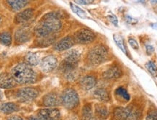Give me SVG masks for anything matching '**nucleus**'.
Instances as JSON below:
<instances>
[{"label": "nucleus", "mask_w": 157, "mask_h": 120, "mask_svg": "<svg viewBox=\"0 0 157 120\" xmlns=\"http://www.w3.org/2000/svg\"><path fill=\"white\" fill-rule=\"evenodd\" d=\"M61 16L58 13H50L46 14L39 21L35 28V33L38 37L45 38L52 33L58 32L61 29Z\"/></svg>", "instance_id": "f257e3e1"}, {"label": "nucleus", "mask_w": 157, "mask_h": 120, "mask_svg": "<svg viewBox=\"0 0 157 120\" xmlns=\"http://www.w3.org/2000/svg\"><path fill=\"white\" fill-rule=\"evenodd\" d=\"M11 75L17 83L21 85L32 84L36 80V72L25 63H20L13 68Z\"/></svg>", "instance_id": "f03ea898"}, {"label": "nucleus", "mask_w": 157, "mask_h": 120, "mask_svg": "<svg viewBox=\"0 0 157 120\" xmlns=\"http://www.w3.org/2000/svg\"><path fill=\"white\" fill-rule=\"evenodd\" d=\"M108 50L104 46L98 45L94 46L88 53L87 59L89 62L94 65H98L106 60Z\"/></svg>", "instance_id": "7ed1b4c3"}, {"label": "nucleus", "mask_w": 157, "mask_h": 120, "mask_svg": "<svg viewBox=\"0 0 157 120\" xmlns=\"http://www.w3.org/2000/svg\"><path fill=\"white\" fill-rule=\"evenodd\" d=\"M61 104L66 109H73L79 104V97L76 90L71 88H68L63 92L61 97Z\"/></svg>", "instance_id": "20e7f679"}, {"label": "nucleus", "mask_w": 157, "mask_h": 120, "mask_svg": "<svg viewBox=\"0 0 157 120\" xmlns=\"http://www.w3.org/2000/svg\"><path fill=\"white\" fill-rule=\"evenodd\" d=\"M39 95V91L34 88H23L19 89L15 94L17 101L23 103L32 101Z\"/></svg>", "instance_id": "39448f33"}, {"label": "nucleus", "mask_w": 157, "mask_h": 120, "mask_svg": "<svg viewBox=\"0 0 157 120\" xmlns=\"http://www.w3.org/2000/svg\"><path fill=\"white\" fill-rule=\"evenodd\" d=\"M95 38V34L89 29H80L74 33V39L79 44H90Z\"/></svg>", "instance_id": "423d86ee"}, {"label": "nucleus", "mask_w": 157, "mask_h": 120, "mask_svg": "<svg viewBox=\"0 0 157 120\" xmlns=\"http://www.w3.org/2000/svg\"><path fill=\"white\" fill-rule=\"evenodd\" d=\"M38 117L41 120H59L60 112L58 109L48 108L41 109L38 113Z\"/></svg>", "instance_id": "0eeeda50"}, {"label": "nucleus", "mask_w": 157, "mask_h": 120, "mask_svg": "<svg viewBox=\"0 0 157 120\" xmlns=\"http://www.w3.org/2000/svg\"><path fill=\"white\" fill-rule=\"evenodd\" d=\"M58 64V60L53 55H49L43 58L40 62V67L42 71L50 72L54 70Z\"/></svg>", "instance_id": "6e6552de"}, {"label": "nucleus", "mask_w": 157, "mask_h": 120, "mask_svg": "<svg viewBox=\"0 0 157 120\" xmlns=\"http://www.w3.org/2000/svg\"><path fill=\"white\" fill-rule=\"evenodd\" d=\"M16 83L17 82L12 77L11 74L7 72H2L0 74V88L4 89H10L14 88L16 85Z\"/></svg>", "instance_id": "1a4fd4ad"}, {"label": "nucleus", "mask_w": 157, "mask_h": 120, "mask_svg": "<svg viewBox=\"0 0 157 120\" xmlns=\"http://www.w3.org/2000/svg\"><path fill=\"white\" fill-rule=\"evenodd\" d=\"M74 39L71 36H66L56 43L54 49L58 52H63L71 48L74 45Z\"/></svg>", "instance_id": "9d476101"}, {"label": "nucleus", "mask_w": 157, "mask_h": 120, "mask_svg": "<svg viewBox=\"0 0 157 120\" xmlns=\"http://www.w3.org/2000/svg\"><path fill=\"white\" fill-rule=\"evenodd\" d=\"M43 103L46 107H57L61 104V98L59 97L58 94L50 93L44 96V99H43Z\"/></svg>", "instance_id": "9b49d317"}, {"label": "nucleus", "mask_w": 157, "mask_h": 120, "mask_svg": "<svg viewBox=\"0 0 157 120\" xmlns=\"http://www.w3.org/2000/svg\"><path fill=\"white\" fill-rule=\"evenodd\" d=\"M31 36V33L30 30L29 29L24 28H20L15 32V41L17 44H21L25 43L26 41H28L30 39Z\"/></svg>", "instance_id": "f8f14e48"}, {"label": "nucleus", "mask_w": 157, "mask_h": 120, "mask_svg": "<svg viewBox=\"0 0 157 120\" xmlns=\"http://www.w3.org/2000/svg\"><path fill=\"white\" fill-rule=\"evenodd\" d=\"M33 14H34V9L31 8L25 9L21 13H17L15 15V22L17 24H21V23H24L28 21L31 17H32Z\"/></svg>", "instance_id": "ddd939ff"}, {"label": "nucleus", "mask_w": 157, "mask_h": 120, "mask_svg": "<svg viewBox=\"0 0 157 120\" xmlns=\"http://www.w3.org/2000/svg\"><path fill=\"white\" fill-rule=\"evenodd\" d=\"M97 83V80L94 76L87 75L84 77L80 81V86L84 90H90L95 87Z\"/></svg>", "instance_id": "4468645a"}, {"label": "nucleus", "mask_w": 157, "mask_h": 120, "mask_svg": "<svg viewBox=\"0 0 157 120\" xmlns=\"http://www.w3.org/2000/svg\"><path fill=\"white\" fill-rule=\"evenodd\" d=\"M121 74V70L118 66H113L103 73V77L105 79H115L120 78Z\"/></svg>", "instance_id": "2eb2a0df"}, {"label": "nucleus", "mask_w": 157, "mask_h": 120, "mask_svg": "<svg viewBox=\"0 0 157 120\" xmlns=\"http://www.w3.org/2000/svg\"><path fill=\"white\" fill-rule=\"evenodd\" d=\"M132 109L129 107H119L114 110L113 115L117 120H127L132 112Z\"/></svg>", "instance_id": "dca6fc26"}, {"label": "nucleus", "mask_w": 157, "mask_h": 120, "mask_svg": "<svg viewBox=\"0 0 157 120\" xmlns=\"http://www.w3.org/2000/svg\"><path fill=\"white\" fill-rule=\"evenodd\" d=\"M19 110V107L16 104L12 102H7V103H4L0 104V112L6 115L14 113Z\"/></svg>", "instance_id": "f3484780"}, {"label": "nucleus", "mask_w": 157, "mask_h": 120, "mask_svg": "<svg viewBox=\"0 0 157 120\" xmlns=\"http://www.w3.org/2000/svg\"><path fill=\"white\" fill-rule=\"evenodd\" d=\"M82 120H101L93 115L91 106L87 104L84 106L82 110Z\"/></svg>", "instance_id": "a211bd4d"}, {"label": "nucleus", "mask_w": 157, "mask_h": 120, "mask_svg": "<svg viewBox=\"0 0 157 120\" xmlns=\"http://www.w3.org/2000/svg\"><path fill=\"white\" fill-rule=\"evenodd\" d=\"M94 96L102 102H107L109 101V95L106 90L103 88H99L94 92Z\"/></svg>", "instance_id": "6ab92c4d"}, {"label": "nucleus", "mask_w": 157, "mask_h": 120, "mask_svg": "<svg viewBox=\"0 0 157 120\" xmlns=\"http://www.w3.org/2000/svg\"><path fill=\"white\" fill-rule=\"evenodd\" d=\"M95 114L97 115L98 119L103 120V119L107 118L109 116V111H108L107 108L105 106L101 105V104H97L95 108Z\"/></svg>", "instance_id": "aec40b11"}, {"label": "nucleus", "mask_w": 157, "mask_h": 120, "mask_svg": "<svg viewBox=\"0 0 157 120\" xmlns=\"http://www.w3.org/2000/svg\"><path fill=\"white\" fill-rule=\"evenodd\" d=\"M7 4L10 6L13 10L18 11L20 9L24 8L29 4V2L26 0H16V1H8Z\"/></svg>", "instance_id": "412c9836"}, {"label": "nucleus", "mask_w": 157, "mask_h": 120, "mask_svg": "<svg viewBox=\"0 0 157 120\" xmlns=\"http://www.w3.org/2000/svg\"><path fill=\"white\" fill-rule=\"evenodd\" d=\"M25 62L28 65L36 66L39 63V56L35 53H29L25 56Z\"/></svg>", "instance_id": "4be33fe9"}, {"label": "nucleus", "mask_w": 157, "mask_h": 120, "mask_svg": "<svg viewBox=\"0 0 157 120\" xmlns=\"http://www.w3.org/2000/svg\"><path fill=\"white\" fill-rule=\"evenodd\" d=\"M0 43L4 46H9L12 43L11 34L8 32H3L0 34Z\"/></svg>", "instance_id": "5701e85b"}, {"label": "nucleus", "mask_w": 157, "mask_h": 120, "mask_svg": "<svg viewBox=\"0 0 157 120\" xmlns=\"http://www.w3.org/2000/svg\"><path fill=\"white\" fill-rule=\"evenodd\" d=\"M113 40H114L116 44L117 45V46L121 49V52L126 54L127 49H126V47H125L124 42V39L122 38V37L119 36V34H114L113 35Z\"/></svg>", "instance_id": "b1692460"}, {"label": "nucleus", "mask_w": 157, "mask_h": 120, "mask_svg": "<svg viewBox=\"0 0 157 120\" xmlns=\"http://www.w3.org/2000/svg\"><path fill=\"white\" fill-rule=\"evenodd\" d=\"M70 7L71 8L72 11H73L75 14H76L78 17H80L82 19L87 18V15L86 12L84 11L83 9L80 8V7H78V6L74 5L73 3H70Z\"/></svg>", "instance_id": "393cba45"}, {"label": "nucleus", "mask_w": 157, "mask_h": 120, "mask_svg": "<svg viewBox=\"0 0 157 120\" xmlns=\"http://www.w3.org/2000/svg\"><path fill=\"white\" fill-rule=\"evenodd\" d=\"M116 94L120 96L121 98H123L124 99H125L126 101H129V100L130 99V96H129L128 92L127 91L126 89H124V88L122 87L117 88V89L116 90Z\"/></svg>", "instance_id": "a878e982"}, {"label": "nucleus", "mask_w": 157, "mask_h": 120, "mask_svg": "<svg viewBox=\"0 0 157 120\" xmlns=\"http://www.w3.org/2000/svg\"><path fill=\"white\" fill-rule=\"evenodd\" d=\"M146 68L148 69V70L149 72L151 73L155 77H157V67L156 65L154 64L153 62H148L147 64H146Z\"/></svg>", "instance_id": "bb28decb"}, {"label": "nucleus", "mask_w": 157, "mask_h": 120, "mask_svg": "<svg viewBox=\"0 0 157 120\" xmlns=\"http://www.w3.org/2000/svg\"><path fill=\"white\" fill-rule=\"evenodd\" d=\"M139 116H140V114H139L138 110H132V112L130 113L127 120H137Z\"/></svg>", "instance_id": "cd10ccee"}, {"label": "nucleus", "mask_w": 157, "mask_h": 120, "mask_svg": "<svg viewBox=\"0 0 157 120\" xmlns=\"http://www.w3.org/2000/svg\"><path fill=\"white\" fill-rule=\"evenodd\" d=\"M146 120H157V111H151L147 115Z\"/></svg>", "instance_id": "c85d7f7f"}, {"label": "nucleus", "mask_w": 157, "mask_h": 120, "mask_svg": "<svg viewBox=\"0 0 157 120\" xmlns=\"http://www.w3.org/2000/svg\"><path fill=\"white\" fill-rule=\"evenodd\" d=\"M128 41H129V44H130V46H132L133 49H138L139 45H138V44H137V42L136 41V40H135V39L132 38H129Z\"/></svg>", "instance_id": "c756f323"}, {"label": "nucleus", "mask_w": 157, "mask_h": 120, "mask_svg": "<svg viewBox=\"0 0 157 120\" xmlns=\"http://www.w3.org/2000/svg\"><path fill=\"white\" fill-rule=\"evenodd\" d=\"M108 17H109L110 21H111V22L113 24L115 25V26H117V25H118V19H117V17H116V15H113V14H111V15H109V16H108Z\"/></svg>", "instance_id": "7c9ffc66"}, {"label": "nucleus", "mask_w": 157, "mask_h": 120, "mask_svg": "<svg viewBox=\"0 0 157 120\" xmlns=\"http://www.w3.org/2000/svg\"><path fill=\"white\" fill-rule=\"evenodd\" d=\"M125 18H126L127 22L129 23V24H135L137 22V20L135 19L134 17L129 16V15H126Z\"/></svg>", "instance_id": "2f4dec72"}, {"label": "nucleus", "mask_w": 157, "mask_h": 120, "mask_svg": "<svg viewBox=\"0 0 157 120\" xmlns=\"http://www.w3.org/2000/svg\"><path fill=\"white\" fill-rule=\"evenodd\" d=\"M75 3L78 4V5H90V4L93 3L92 0H78V1H75Z\"/></svg>", "instance_id": "473e14b6"}, {"label": "nucleus", "mask_w": 157, "mask_h": 120, "mask_svg": "<svg viewBox=\"0 0 157 120\" xmlns=\"http://www.w3.org/2000/svg\"><path fill=\"white\" fill-rule=\"evenodd\" d=\"M146 52H147V53H148V54H151L152 53L154 52V46H151V45H150V44L146 45Z\"/></svg>", "instance_id": "72a5a7b5"}, {"label": "nucleus", "mask_w": 157, "mask_h": 120, "mask_svg": "<svg viewBox=\"0 0 157 120\" xmlns=\"http://www.w3.org/2000/svg\"><path fill=\"white\" fill-rule=\"evenodd\" d=\"M7 120H23L22 118L18 117V116H12L10 117Z\"/></svg>", "instance_id": "f704fd0d"}, {"label": "nucleus", "mask_w": 157, "mask_h": 120, "mask_svg": "<svg viewBox=\"0 0 157 120\" xmlns=\"http://www.w3.org/2000/svg\"><path fill=\"white\" fill-rule=\"evenodd\" d=\"M29 120H41V119H39V117H29Z\"/></svg>", "instance_id": "c9c22d12"}, {"label": "nucleus", "mask_w": 157, "mask_h": 120, "mask_svg": "<svg viewBox=\"0 0 157 120\" xmlns=\"http://www.w3.org/2000/svg\"><path fill=\"white\" fill-rule=\"evenodd\" d=\"M151 26L155 29H157V23H154V24L151 25Z\"/></svg>", "instance_id": "e433bc0d"}, {"label": "nucleus", "mask_w": 157, "mask_h": 120, "mask_svg": "<svg viewBox=\"0 0 157 120\" xmlns=\"http://www.w3.org/2000/svg\"><path fill=\"white\" fill-rule=\"evenodd\" d=\"M2 93L1 90H0V100H2Z\"/></svg>", "instance_id": "4c0bfd02"}, {"label": "nucleus", "mask_w": 157, "mask_h": 120, "mask_svg": "<svg viewBox=\"0 0 157 120\" xmlns=\"http://www.w3.org/2000/svg\"><path fill=\"white\" fill-rule=\"evenodd\" d=\"M152 4H156L157 3V0H154V1H151V2Z\"/></svg>", "instance_id": "58836bf2"}, {"label": "nucleus", "mask_w": 157, "mask_h": 120, "mask_svg": "<svg viewBox=\"0 0 157 120\" xmlns=\"http://www.w3.org/2000/svg\"><path fill=\"white\" fill-rule=\"evenodd\" d=\"M1 20H2V17H1V15H0V23H1Z\"/></svg>", "instance_id": "ea45409f"}]
</instances>
